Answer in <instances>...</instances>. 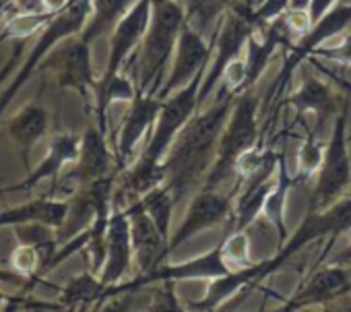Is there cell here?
<instances>
[{"instance_id": "22", "label": "cell", "mask_w": 351, "mask_h": 312, "mask_svg": "<svg viewBox=\"0 0 351 312\" xmlns=\"http://www.w3.org/2000/svg\"><path fill=\"white\" fill-rule=\"evenodd\" d=\"M138 3V0H91L87 25L79 34L85 42L93 44L97 38L112 34L118 21Z\"/></svg>"}, {"instance_id": "35", "label": "cell", "mask_w": 351, "mask_h": 312, "mask_svg": "<svg viewBox=\"0 0 351 312\" xmlns=\"http://www.w3.org/2000/svg\"><path fill=\"white\" fill-rule=\"evenodd\" d=\"M341 0H312L310 3V17H312V25L324 15V13H328L335 5H339Z\"/></svg>"}, {"instance_id": "28", "label": "cell", "mask_w": 351, "mask_h": 312, "mask_svg": "<svg viewBox=\"0 0 351 312\" xmlns=\"http://www.w3.org/2000/svg\"><path fill=\"white\" fill-rule=\"evenodd\" d=\"M221 250H223V259L232 271L252 265L250 240H248L246 230H234L232 234H228V238H223V242H221Z\"/></svg>"}, {"instance_id": "13", "label": "cell", "mask_w": 351, "mask_h": 312, "mask_svg": "<svg viewBox=\"0 0 351 312\" xmlns=\"http://www.w3.org/2000/svg\"><path fill=\"white\" fill-rule=\"evenodd\" d=\"M132 265H134V248H132L128 209L114 207L110 221H108L106 261H104L99 277L108 287H112L126 279V275L132 271Z\"/></svg>"}, {"instance_id": "33", "label": "cell", "mask_w": 351, "mask_h": 312, "mask_svg": "<svg viewBox=\"0 0 351 312\" xmlns=\"http://www.w3.org/2000/svg\"><path fill=\"white\" fill-rule=\"evenodd\" d=\"M163 287L157 289L153 304L149 306L151 310H180L182 306L176 300V283L173 281H161Z\"/></svg>"}, {"instance_id": "19", "label": "cell", "mask_w": 351, "mask_h": 312, "mask_svg": "<svg viewBox=\"0 0 351 312\" xmlns=\"http://www.w3.org/2000/svg\"><path fill=\"white\" fill-rule=\"evenodd\" d=\"M263 277H267V267L265 261L261 263H252L248 267L230 271L228 275H221L217 279L209 281V287L205 291V296L199 302H191L189 308L193 310H201V312H209V310H217L221 308L228 300H232L234 296H238L240 291L248 289L250 285L258 283Z\"/></svg>"}, {"instance_id": "21", "label": "cell", "mask_w": 351, "mask_h": 312, "mask_svg": "<svg viewBox=\"0 0 351 312\" xmlns=\"http://www.w3.org/2000/svg\"><path fill=\"white\" fill-rule=\"evenodd\" d=\"M287 104L295 108L298 114H314L320 122H324L335 112V93L322 79L314 75H306L302 85L287 97Z\"/></svg>"}, {"instance_id": "2", "label": "cell", "mask_w": 351, "mask_h": 312, "mask_svg": "<svg viewBox=\"0 0 351 312\" xmlns=\"http://www.w3.org/2000/svg\"><path fill=\"white\" fill-rule=\"evenodd\" d=\"M205 73L197 75L189 85L176 89L167 97H163L161 112L157 122L149 134L145 149L138 153V158L130 164L132 174L147 184H157L165 180V155L171 149L173 141L178 139L182 128L191 122V118L201 110L199 91Z\"/></svg>"}, {"instance_id": "25", "label": "cell", "mask_w": 351, "mask_h": 312, "mask_svg": "<svg viewBox=\"0 0 351 312\" xmlns=\"http://www.w3.org/2000/svg\"><path fill=\"white\" fill-rule=\"evenodd\" d=\"M293 184V178L289 176L287 172V166H285V155H279V168H277V182L273 187V191L269 193L267 197V203H265V215L269 217V221L275 226L277 230V248L287 240V230H285V201H287V195H289V189Z\"/></svg>"}, {"instance_id": "18", "label": "cell", "mask_w": 351, "mask_h": 312, "mask_svg": "<svg viewBox=\"0 0 351 312\" xmlns=\"http://www.w3.org/2000/svg\"><path fill=\"white\" fill-rule=\"evenodd\" d=\"M48 128H50V114L38 101L25 104L7 122V132L13 139V143L17 145L23 168L27 172L32 170V164H29L32 149L48 134Z\"/></svg>"}, {"instance_id": "16", "label": "cell", "mask_w": 351, "mask_h": 312, "mask_svg": "<svg viewBox=\"0 0 351 312\" xmlns=\"http://www.w3.org/2000/svg\"><path fill=\"white\" fill-rule=\"evenodd\" d=\"M351 289V277L345 269V265L330 263L322 269H316L302 287L295 289V293L287 300L283 310H298L308 306H320L326 302H332L341 296H345Z\"/></svg>"}, {"instance_id": "20", "label": "cell", "mask_w": 351, "mask_h": 312, "mask_svg": "<svg viewBox=\"0 0 351 312\" xmlns=\"http://www.w3.org/2000/svg\"><path fill=\"white\" fill-rule=\"evenodd\" d=\"M66 213L69 199H32L9 209H0V228H15L27 221H44L60 230L66 219Z\"/></svg>"}, {"instance_id": "3", "label": "cell", "mask_w": 351, "mask_h": 312, "mask_svg": "<svg viewBox=\"0 0 351 312\" xmlns=\"http://www.w3.org/2000/svg\"><path fill=\"white\" fill-rule=\"evenodd\" d=\"M186 23L184 7L178 0H151V21L138 46V91L157 95L165 81L176 44Z\"/></svg>"}, {"instance_id": "38", "label": "cell", "mask_w": 351, "mask_h": 312, "mask_svg": "<svg viewBox=\"0 0 351 312\" xmlns=\"http://www.w3.org/2000/svg\"><path fill=\"white\" fill-rule=\"evenodd\" d=\"M330 263L345 265V267H347V265H351V240H349V244H347V246H345L337 256H332V259H330Z\"/></svg>"}, {"instance_id": "30", "label": "cell", "mask_w": 351, "mask_h": 312, "mask_svg": "<svg viewBox=\"0 0 351 312\" xmlns=\"http://www.w3.org/2000/svg\"><path fill=\"white\" fill-rule=\"evenodd\" d=\"M322 158H324V145L316 141V136L310 132L300 151H298V174L304 176V178H310L314 176L318 170H320V164H322Z\"/></svg>"}, {"instance_id": "10", "label": "cell", "mask_w": 351, "mask_h": 312, "mask_svg": "<svg viewBox=\"0 0 351 312\" xmlns=\"http://www.w3.org/2000/svg\"><path fill=\"white\" fill-rule=\"evenodd\" d=\"M149 21H151V0H138V3L118 21V25L110 34L108 60L97 83H106L114 79L118 73H122L130 56L138 52V46L145 38Z\"/></svg>"}, {"instance_id": "34", "label": "cell", "mask_w": 351, "mask_h": 312, "mask_svg": "<svg viewBox=\"0 0 351 312\" xmlns=\"http://www.w3.org/2000/svg\"><path fill=\"white\" fill-rule=\"evenodd\" d=\"M25 48H27V40H19V42H17V46L13 48V54H11V56H9V60L3 64V69H0V87H3V85L9 81V75L17 69V64H19V60H21V56H23Z\"/></svg>"}, {"instance_id": "11", "label": "cell", "mask_w": 351, "mask_h": 312, "mask_svg": "<svg viewBox=\"0 0 351 312\" xmlns=\"http://www.w3.org/2000/svg\"><path fill=\"white\" fill-rule=\"evenodd\" d=\"M349 25H351V3H339L328 13H324L300 42H295L293 46L287 48V56H285V62H283V71L277 77L275 91L281 89L283 83H287L291 79L293 71L302 62H306L314 54V50L318 46L335 40L337 36L347 32Z\"/></svg>"}, {"instance_id": "4", "label": "cell", "mask_w": 351, "mask_h": 312, "mask_svg": "<svg viewBox=\"0 0 351 312\" xmlns=\"http://www.w3.org/2000/svg\"><path fill=\"white\" fill-rule=\"evenodd\" d=\"M258 145V99L250 91L234 99L228 122L217 143V155L205 176L207 189H219L236 176V162L242 153Z\"/></svg>"}, {"instance_id": "17", "label": "cell", "mask_w": 351, "mask_h": 312, "mask_svg": "<svg viewBox=\"0 0 351 312\" xmlns=\"http://www.w3.org/2000/svg\"><path fill=\"white\" fill-rule=\"evenodd\" d=\"M128 217H130V234H132V248H134V265L138 267V275L151 273L155 267H159L167 256H165V246L167 240L163 234L157 230L153 219L147 215L143 209L141 201L134 199L130 201Z\"/></svg>"}, {"instance_id": "31", "label": "cell", "mask_w": 351, "mask_h": 312, "mask_svg": "<svg viewBox=\"0 0 351 312\" xmlns=\"http://www.w3.org/2000/svg\"><path fill=\"white\" fill-rule=\"evenodd\" d=\"M310 58H324L343 67H351V32H343L339 40H330L318 46Z\"/></svg>"}, {"instance_id": "1", "label": "cell", "mask_w": 351, "mask_h": 312, "mask_svg": "<svg viewBox=\"0 0 351 312\" xmlns=\"http://www.w3.org/2000/svg\"><path fill=\"white\" fill-rule=\"evenodd\" d=\"M234 99L236 97L219 91L217 99L207 110H199L191 118L167 151L163 160L165 184L171 189L178 203L211 170L217 155V143L232 112Z\"/></svg>"}, {"instance_id": "15", "label": "cell", "mask_w": 351, "mask_h": 312, "mask_svg": "<svg viewBox=\"0 0 351 312\" xmlns=\"http://www.w3.org/2000/svg\"><path fill=\"white\" fill-rule=\"evenodd\" d=\"M79 151H81V134L58 132L48 145L46 158L36 168H32L21 182H17L15 187H3L0 193H29L32 189H36L44 180L58 178L66 166L77 162Z\"/></svg>"}, {"instance_id": "39", "label": "cell", "mask_w": 351, "mask_h": 312, "mask_svg": "<svg viewBox=\"0 0 351 312\" xmlns=\"http://www.w3.org/2000/svg\"><path fill=\"white\" fill-rule=\"evenodd\" d=\"M310 3L312 0H291L289 9H310Z\"/></svg>"}, {"instance_id": "6", "label": "cell", "mask_w": 351, "mask_h": 312, "mask_svg": "<svg viewBox=\"0 0 351 312\" xmlns=\"http://www.w3.org/2000/svg\"><path fill=\"white\" fill-rule=\"evenodd\" d=\"M252 34V23L248 13L230 7V11L223 15L221 23L217 25L215 34H213V54L211 60L207 64L203 83H201V91H199V104L203 106L215 91V87L221 83L223 71L242 56V52L246 50V42Z\"/></svg>"}, {"instance_id": "5", "label": "cell", "mask_w": 351, "mask_h": 312, "mask_svg": "<svg viewBox=\"0 0 351 312\" xmlns=\"http://www.w3.org/2000/svg\"><path fill=\"white\" fill-rule=\"evenodd\" d=\"M349 101L343 104L341 114L332 122L330 136L324 145V158L316 172V184L310 199V209H326L341 197H345L351 184V155H349Z\"/></svg>"}, {"instance_id": "9", "label": "cell", "mask_w": 351, "mask_h": 312, "mask_svg": "<svg viewBox=\"0 0 351 312\" xmlns=\"http://www.w3.org/2000/svg\"><path fill=\"white\" fill-rule=\"evenodd\" d=\"M211 54H213V40L211 38L207 40L203 34H199L189 23H184L178 44H176L173 56H171L169 75L163 81V87L157 93V97L161 99L167 97L176 89L189 85L197 75L205 73L211 60Z\"/></svg>"}, {"instance_id": "40", "label": "cell", "mask_w": 351, "mask_h": 312, "mask_svg": "<svg viewBox=\"0 0 351 312\" xmlns=\"http://www.w3.org/2000/svg\"><path fill=\"white\" fill-rule=\"evenodd\" d=\"M9 298H11V296H7L5 291H0V310H5V306H7Z\"/></svg>"}, {"instance_id": "27", "label": "cell", "mask_w": 351, "mask_h": 312, "mask_svg": "<svg viewBox=\"0 0 351 312\" xmlns=\"http://www.w3.org/2000/svg\"><path fill=\"white\" fill-rule=\"evenodd\" d=\"M54 15L52 13H46L42 9H29V11H23V13H17L13 15L3 34H0V44L7 42V40H27L32 36H38L52 19Z\"/></svg>"}, {"instance_id": "37", "label": "cell", "mask_w": 351, "mask_h": 312, "mask_svg": "<svg viewBox=\"0 0 351 312\" xmlns=\"http://www.w3.org/2000/svg\"><path fill=\"white\" fill-rule=\"evenodd\" d=\"M25 277H21L11 267H0V283H13V285H25Z\"/></svg>"}, {"instance_id": "26", "label": "cell", "mask_w": 351, "mask_h": 312, "mask_svg": "<svg viewBox=\"0 0 351 312\" xmlns=\"http://www.w3.org/2000/svg\"><path fill=\"white\" fill-rule=\"evenodd\" d=\"M138 201H141L143 209L147 211V215L157 226V230L163 234V238L169 240V236H171V232H169L171 215H173L176 205H178V201H176V197L171 193V189L163 182V184L151 189L149 193H145Z\"/></svg>"}, {"instance_id": "24", "label": "cell", "mask_w": 351, "mask_h": 312, "mask_svg": "<svg viewBox=\"0 0 351 312\" xmlns=\"http://www.w3.org/2000/svg\"><path fill=\"white\" fill-rule=\"evenodd\" d=\"M182 7L186 23L205 38L207 34L213 38L217 25L232 7V0H182Z\"/></svg>"}, {"instance_id": "14", "label": "cell", "mask_w": 351, "mask_h": 312, "mask_svg": "<svg viewBox=\"0 0 351 312\" xmlns=\"http://www.w3.org/2000/svg\"><path fill=\"white\" fill-rule=\"evenodd\" d=\"M116 164V155L108 147V134L99 130V126H89L81 134V151L73 164V170L66 174V180L73 182L75 191L87 187L95 180L112 176V168Z\"/></svg>"}, {"instance_id": "12", "label": "cell", "mask_w": 351, "mask_h": 312, "mask_svg": "<svg viewBox=\"0 0 351 312\" xmlns=\"http://www.w3.org/2000/svg\"><path fill=\"white\" fill-rule=\"evenodd\" d=\"M50 64L56 71L60 89H71L83 99H93L97 79L93 77L91 44L81 36H73L62 42V48L54 54Z\"/></svg>"}, {"instance_id": "36", "label": "cell", "mask_w": 351, "mask_h": 312, "mask_svg": "<svg viewBox=\"0 0 351 312\" xmlns=\"http://www.w3.org/2000/svg\"><path fill=\"white\" fill-rule=\"evenodd\" d=\"M69 5H71V0H38V7H36V9H42V11H46V13L56 15V13H60L62 9H66Z\"/></svg>"}, {"instance_id": "8", "label": "cell", "mask_w": 351, "mask_h": 312, "mask_svg": "<svg viewBox=\"0 0 351 312\" xmlns=\"http://www.w3.org/2000/svg\"><path fill=\"white\" fill-rule=\"evenodd\" d=\"M163 99L157 95H149L138 91L132 101H128V110L122 118L118 136H116V168L118 172L126 170L134 162V153L141 141L151 134L157 116L161 112Z\"/></svg>"}, {"instance_id": "7", "label": "cell", "mask_w": 351, "mask_h": 312, "mask_svg": "<svg viewBox=\"0 0 351 312\" xmlns=\"http://www.w3.org/2000/svg\"><path fill=\"white\" fill-rule=\"evenodd\" d=\"M234 195L223 193L219 189H207L203 187L189 203V209L184 213L182 224L178 226L165 246V256H169L176 248L182 246L184 242L193 240L195 236L203 234L205 230L215 228L217 224L232 217L234 211Z\"/></svg>"}, {"instance_id": "23", "label": "cell", "mask_w": 351, "mask_h": 312, "mask_svg": "<svg viewBox=\"0 0 351 312\" xmlns=\"http://www.w3.org/2000/svg\"><path fill=\"white\" fill-rule=\"evenodd\" d=\"M106 289H108V285L101 281V277L89 269V271L79 273L77 277H73L60 289L58 300L66 306V310H87V308L104 302Z\"/></svg>"}, {"instance_id": "32", "label": "cell", "mask_w": 351, "mask_h": 312, "mask_svg": "<svg viewBox=\"0 0 351 312\" xmlns=\"http://www.w3.org/2000/svg\"><path fill=\"white\" fill-rule=\"evenodd\" d=\"M289 3H291V0H261V3L254 7L252 15H250L252 27L269 25L271 21L283 17L289 11Z\"/></svg>"}, {"instance_id": "29", "label": "cell", "mask_w": 351, "mask_h": 312, "mask_svg": "<svg viewBox=\"0 0 351 312\" xmlns=\"http://www.w3.org/2000/svg\"><path fill=\"white\" fill-rule=\"evenodd\" d=\"M42 263H44V252L32 244H17V248L9 256V267L25 279L38 277Z\"/></svg>"}, {"instance_id": "41", "label": "cell", "mask_w": 351, "mask_h": 312, "mask_svg": "<svg viewBox=\"0 0 351 312\" xmlns=\"http://www.w3.org/2000/svg\"><path fill=\"white\" fill-rule=\"evenodd\" d=\"M178 3H182V0H178Z\"/></svg>"}]
</instances>
